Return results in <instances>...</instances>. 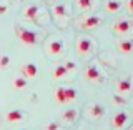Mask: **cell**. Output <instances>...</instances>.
Masks as SVG:
<instances>
[{
    "mask_svg": "<svg viewBox=\"0 0 133 130\" xmlns=\"http://www.w3.org/2000/svg\"><path fill=\"white\" fill-rule=\"evenodd\" d=\"M62 50H63V42H62V40H53V42H50L48 52L52 53V55H60Z\"/></svg>",
    "mask_w": 133,
    "mask_h": 130,
    "instance_id": "8",
    "label": "cell"
},
{
    "mask_svg": "<svg viewBox=\"0 0 133 130\" xmlns=\"http://www.w3.org/2000/svg\"><path fill=\"white\" fill-rule=\"evenodd\" d=\"M8 64H10V57H8V55H2V57H0V69H7Z\"/></svg>",
    "mask_w": 133,
    "mask_h": 130,
    "instance_id": "22",
    "label": "cell"
},
{
    "mask_svg": "<svg viewBox=\"0 0 133 130\" xmlns=\"http://www.w3.org/2000/svg\"><path fill=\"white\" fill-rule=\"evenodd\" d=\"M15 32H17V37H18L25 45H35L37 44V33L33 30H27V28H22V27H15Z\"/></svg>",
    "mask_w": 133,
    "mask_h": 130,
    "instance_id": "1",
    "label": "cell"
},
{
    "mask_svg": "<svg viewBox=\"0 0 133 130\" xmlns=\"http://www.w3.org/2000/svg\"><path fill=\"white\" fill-rule=\"evenodd\" d=\"M116 89H118V92H122V94H127V92H130V89H131V80H130V78L120 80L118 85H116Z\"/></svg>",
    "mask_w": 133,
    "mask_h": 130,
    "instance_id": "10",
    "label": "cell"
},
{
    "mask_svg": "<svg viewBox=\"0 0 133 130\" xmlns=\"http://www.w3.org/2000/svg\"><path fill=\"white\" fill-rule=\"evenodd\" d=\"M62 119L65 120V122H73L75 119H77V110H73V108H70V110H66L63 115H62Z\"/></svg>",
    "mask_w": 133,
    "mask_h": 130,
    "instance_id": "18",
    "label": "cell"
},
{
    "mask_svg": "<svg viewBox=\"0 0 133 130\" xmlns=\"http://www.w3.org/2000/svg\"><path fill=\"white\" fill-rule=\"evenodd\" d=\"M130 28H131V22H130V20H120V22H116L113 25V30L116 33H127Z\"/></svg>",
    "mask_w": 133,
    "mask_h": 130,
    "instance_id": "7",
    "label": "cell"
},
{
    "mask_svg": "<svg viewBox=\"0 0 133 130\" xmlns=\"http://www.w3.org/2000/svg\"><path fill=\"white\" fill-rule=\"evenodd\" d=\"M85 77L88 78V80H91V82H102V80H103V77L100 75L98 69H97L95 65H90L88 69H87V72H85Z\"/></svg>",
    "mask_w": 133,
    "mask_h": 130,
    "instance_id": "5",
    "label": "cell"
},
{
    "mask_svg": "<svg viewBox=\"0 0 133 130\" xmlns=\"http://www.w3.org/2000/svg\"><path fill=\"white\" fill-rule=\"evenodd\" d=\"M120 7H122V3H120L118 0H108V2H107V10L110 12V14H115V12H118Z\"/></svg>",
    "mask_w": 133,
    "mask_h": 130,
    "instance_id": "14",
    "label": "cell"
},
{
    "mask_svg": "<svg viewBox=\"0 0 133 130\" xmlns=\"http://www.w3.org/2000/svg\"><path fill=\"white\" fill-rule=\"evenodd\" d=\"M27 87V78L23 77H17L15 80H14V89H17V90H22V89H25Z\"/></svg>",
    "mask_w": 133,
    "mask_h": 130,
    "instance_id": "16",
    "label": "cell"
},
{
    "mask_svg": "<svg viewBox=\"0 0 133 130\" xmlns=\"http://www.w3.org/2000/svg\"><path fill=\"white\" fill-rule=\"evenodd\" d=\"M47 130H58V125H57L55 122H52V123H48V127H47Z\"/></svg>",
    "mask_w": 133,
    "mask_h": 130,
    "instance_id": "24",
    "label": "cell"
},
{
    "mask_svg": "<svg viewBox=\"0 0 133 130\" xmlns=\"http://www.w3.org/2000/svg\"><path fill=\"white\" fill-rule=\"evenodd\" d=\"M37 73H38V67L35 64H25L22 67V75L25 78H33L37 77Z\"/></svg>",
    "mask_w": 133,
    "mask_h": 130,
    "instance_id": "4",
    "label": "cell"
},
{
    "mask_svg": "<svg viewBox=\"0 0 133 130\" xmlns=\"http://www.w3.org/2000/svg\"><path fill=\"white\" fill-rule=\"evenodd\" d=\"M53 14H55L57 17H66V8H65V5H55V8H53Z\"/></svg>",
    "mask_w": 133,
    "mask_h": 130,
    "instance_id": "19",
    "label": "cell"
},
{
    "mask_svg": "<svg viewBox=\"0 0 133 130\" xmlns=\"http://www.w3.org/2000/svg\"><path fill=\"white\" fill-rule=\"evenodd\" d=\"M22 119H23V114L20 110H12V112H8V114H7V122H10V123L20 122Z\"/></svg>",
    "mask_w": 133,
    "mask_h": 130,
    "instance_id": "9",
    "label": "cell"
},
{
    "mask_svg": "<svg viewBox=\"0 0 133 130\" xmlns=\"http://www.w3.org/2000/svg\"><path fill=\"white\" fill-rule=\"evenodd\" d=\"M65 65H66V69H68V70H73V69H75V67H77V65H75V64H73V62H66V64H65Z\"/></svg>",
    "mask_w": 133,
    "mask_h": 130,
    "instance_id": "25",
    "label": "cell"
},
{
    "mask_svg": "<svg viewBox=\"0 0 133 130\" xmlns=\"http://www.w3.org/2000/svg\"><path fill=\"white\" fill-rule=\"evenodd\" d=\"M65 73H68V69L66 65H58L55 70H53V78H62Z\"/></svg>",
    "mask_w": 133,
    "mask_h": 130,
    "instance_id": "15",
    "label": "cell"
},
{
    "mask_svg": "<svg viewBox=\"0 0 133 130\" xmlns=\"http://www.w3.org/2000/svg\"><path fill=\"white\" fill-rule=\"evenodd\" d=\"M37 15H38V7H37V5H30V7H27V10H25V18H28V20H35V18H37Z\"/></svg>",
    "mask_w": 133,
    "mask_h": 130,
    "instance_id": "12",
    "label": "cell"
},
{
    "mask_svg": "<svg viewBox=\"0 0 133 130\" xmlns=\"http://www.w3.org/2000/svg\"><path fill=\"white\" fill-rule=\"evenodd\" d=\"M65 94H66V102H72V100L77 98V90L75 89H65Z\"/></svg>",
    "mask_w": 133,
    "mask_h": 130,
    "instance_id": "21",
    "label": "cell"
},
{
    "mask_svg": "<svg viewBox=\"0 0 133 130\" xmlns=\"http://www.w3.org/2000/svg\"><path fill=\"white\" fill-rule=\"evenodd\" d=\"M90 114L93 115V117H97V119H98V117H102L103 114H105V108H103L102 105H98V103H95V105L90 108Z\"/></svg>",
    "mask_w": 133,
    "mask_h": 130,
    "instance_id": "17",
    "label": "cell"
},
{
    "mask_svg": "<svg viewBox=\"0 0 133 130\" xmlns=\"http://www.w3.org/2000/svg\"><path fill=\"white\" fill-rule=\"evenodd\" d=\"M55 100L58 103H66V94H65V87H58L55 90Z\"/></svg>",
    "mask_w": 133,
    "mask_h": 130,
    "instance_id": "13",
    "label": "cell"
},
{
    "mask_svg": "<svg viewBox=\"0 0 133 130\" xmlns=\"http://www.w3.org/2000/svg\"><path fill=\"white\" fill-rule=\"evenodd\" d=\"M100 22H102V18L97 15H91V17H87L85 20L82 22V27L83 28H95V27H98Z\"/></svg>",
    "mask_w": 133,
    "mask_h": 130,
    "instance_id": "6",
    "label": "cell"
},
{
    "mask_svg": "<svg viewBox=\"0 0 133 130\" xmlns=\"http://www.w3.org/2000/svg\"><path fill=\"white\" fill-rule=\"evenodd\" d=\"M22 130H25V128H22Z\"/></svg>",
    "mask_w": 133,
    "mask_h": 130,
    "instance_id": "28",
    "label": "cell"
},
{
    "mask_svg": "<svg viewBox=\"0 0 133 130\" xmlns=\"http://www.w3.org/2000/svg\"><path fill=\"white\" fill-rule=\"evenodd\" d=\"M128 122V114L127 112H118V114H115L113 120H111V123H113L115 128H122L125 127V123Z\"/></svg>",
    "mask_w": 133,
    "mask_h": 130,
    "instance_id": "3",
    "label": "cell"
},
{
    "mask_svg": "<svg viewBox=\"0 0 133 130\" xmlns=\"http://www.w3.org/2000/svg\"><path fill=\"white\" fill-rule=\"evenodd\" d=\"M131 130H133V128H131Z\"/></svg>",
    "mask_w": 133,
    "mask_h": 130,
    "instance_id": "29",
    "label": "cell"
},
{
    "mask_svg": "<svg viewBox=\"0 0 133 130\" xmlns=\"http://www.w3.org/2000/svg\"><path fill=\"white\" fill-rule=\"evenodd\" d=\"M118 50H120L122 53H130V52H133V42H131V40H123V42H120Z\"/></svg>",
    "mask_w": 133,
    "mask_h": 130,
    "instance_id": "11",
    "label": "cell"
},
{
    "mask_svg": "<svg viewBox=\"0 0 133 130\" xmlns=\"http://www.w3.org/2000/svg\"><path fill=\"white\" fill-rule=\"evenodd\" d=\"M5 10H7L5 5H0V14H5Z\"/></svg>",
    "mask_w": 133,
    "mask_h": 130,
    "instance_id": "27",
    "label": "cell"
},
{
    "mask_svg": "<svg viewBox=\"0 0 133 130\" xmlns=\"http://www.w3.org/2000/svg\"><path fill=\"white\" fill-rule=\"evenodd\" d=\"M113 100H115V103H125V98H122L120 95H115Z\"/></svg>",
    "mask_w": 133,
    "mask_h": 130,
    "instance_id": "23",
    "label": "cell"
},
{
    "mask_svg": "<svg viewBox=\"0 0 133 130\" xmlns=\"http://www.w3.org/2000/svg\"><path fill=\"white\" fill-rule=\"evenodd\" d=\"M128 10L133 14V0H128Z\"/></svg>",
    "mask_w": 133,
    "mask_h": 130,
    "instance_id": "26",
    "label": "cell"
},
{
    "mask_svg": "<svg viewBox=\"0 0 133 130\" xmlns=\"http://www.w3.org/2000/svg\"><path fill=\"white\" fill-rule=\"evenodd\" d=\"M91 5H93V0H78V7L82 10H88L91 8Z\"/></svg>",
    "mask_w": 133,
    "mask_h": 130,
    "instance_id": "20",
    "label": "cell"
},
{
    "mask_svg": "<svg viewBox=\"0 0 133 130\" xmlns=\"http://www.w3.org/2000/svg\"><path fill=\"white\" fill-rule=\"evenodd\" d=\"M90 50H91V40L87 39V37H82L77 42V52L80 55H87V53H90Z\"/></svg>",
    "mask_w": 133,
    "mask_h": 130,
    "instance_id": "2",
    "label": "cell"
}]
</instances>
